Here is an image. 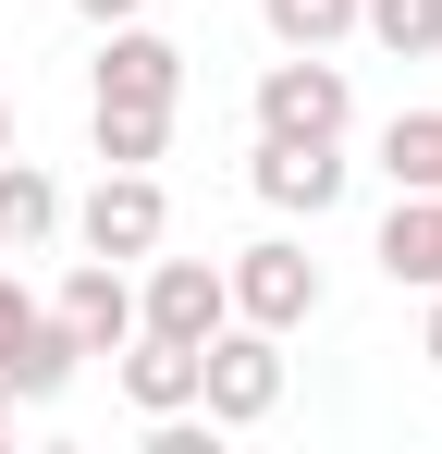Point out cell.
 <instances>
[{
	"label": "cell",
	"mask_w": 442,
	"mask_h": 454,
	"mask_svg": "<svg viewBox=\"0 0 442 454\" xmlns=\"http://www.w3.org/2000/svg\"><path fill=\"white\" fill-rule=\"evenodd\" d=\"M271 405H283V332L221 319L209 344H197V418H209V430H258Z\"/></svg>",
	"instance_id": "6da1fadb"
},
{
	"label": "cell",
	"mask_w": 442,
	"mask_h": 454,
	"mask_svg": "<svg viewBox=\"0 0 442 454\" xmlns=\"http://www.w3.org/2000/svg\"><path fill=\"white\" fill-rule=\"evenodd\" d=\"M62 222H74V246H86V258H123V270H136L147 246L172 233V197H160V172H111V160H99V184H86V197H62Z\"/></svg>",
	"instance_id": "7a4b0ae2"
},
{
	"label": "cell",
	"mask_w": 442,
	"mask_h": 454,
	"mask_svg": "<svg viewBox=\"0 0 442 454\" xmlns=\"http://www.w3.org/2000/svg\"><path fill=\"white\" fill-rule=\"evenodd\" d=\"M221 283H233V319H258V332H307V319H320V258H307L295 233L233 246V258H221Z\"/></svg>",
	"instance_id": "3957f363"
},
{
	"label": "cell",
	"mask_w": 442,
	"mask_h": 454,
	"mask_svg": "<svg viewBox=\"0 0 442 454\" xmlns=\"http://www.w3.org/2000/svg\"><path fill=\"white\" fill-rule=\"evenodd\" d=\"M344 123H357V86L332 50H283L258 74V136H344Z\"/></svg>",
	"instance_id": "277c9868"
},
{
	"label": "cell",
	"mask_w": 442,
	"mask_h": 454,
	"mask_svg": "<svg viewBox=\"0 0 442 454\" xmlns=\"http://www.w3.org/2000/svg\"><path fill=\"white\" fill-rule=\"evenodd\" d=\"M221 319H233V283H221V258H160V246H147V283H136V332L209 344Z\"/></svg>",
	"instance_id": "5b68a950"
},
{
	"label": "cell",
	"mask_w": 442,
	"mask_h": 454,
	"mask_svg": "<svg viewBox=\"0 0 442 454\" xmlns=\"http://www.w3.org/2000/svg\"><path fill=\"white\" fill-rule=\"evenodd\" d=\"M246 184H258L283 222H320V209H344V136H258Z\"/></svg>",
	"instance_id": "8992f818"
},
{
	"label": "cell",
	"mask_w": 442,
	"mask_h": 454,
	"mask_svg": "<svg viewBox=\"0 0 442 454\" xmlns=\"http://www.w3.org/2000/svg\"><path fill=\"white\" fill-rule=\"evenodd\" d=\"M50 319H62L86 356H111V344L136 332V270H123V258H74L62 295H50Z\"/></svg>",
	"instance_id": "52a82bcc"
},
{
	"label": "cell",
	"mask_w": 442,
	"mask_h": 454,
	"mask_svg": "<svg viewBox=\"0 0 442 454\" xmlns=\"http://www.w3.org/2000/svg\"><path fill=\"white\" fill-rule=\"evenodd\" d=\"M99 98H147V111H172L185 98V50L160 37V25H99Z\"/></svg>",
	"instance_id": "ba28073f"
},
{
	"label": "cell",
	"mask_w": 442,
	"mask_h": 454,
	"mask_svg": "<svg viewBox=\"0 0 442 454\" xmlns=\"http://www.w3.org/2000/svg\"><path fill=\"white\" fill-rule=\"evenodd\" d=\"M111 356H123V405H136V418L197 405V344H172V332H123Z\"/></svg>",
	"instance_id": "9c48e42d"
},
{
	"label": "cell",
	"mask_w": 442,
	"mask_h": 454,
	"mask_svg": "<svg viewBox=\"0 0 442 454\" xmlns=\"http://www.w3.org/2000/svg\"><path fill=\"white\" fill-rule=\"evenodd\" d=\"M381 270L418 283V295H442V197H393L381 209Z\"/></svg>",
	"instance_id": "30bf717a"
},
{
	"label": "cell",
	"mask_w": 442,
	"mask_h": 454,
	"mask_svg": "<svg viewBox=\"0 0 442 454\" xmlns=\"http://www.w3.org/2000/svg\"><path fill=\"white\" fill-rule=\"evenodd\" d=\"M50 233H62V184L37 160H0V258H37Z\"/></svg>",
	"instance_id": "8fae6325"
},
{
	"label": "cell",
	"mask_w": 442,
	"mask_h": 454,
	"mask_svg": "<svg viewBox=\"0 0 442 454\" xmlns=\"http://www.w3.org/2000/svg\"><path fill=\"white\" fill-rule=\"evenodd\" d=\"M86 148L111 160V172H147V160L172 148V111H147V98H86Z\"/></svg>",
	"instance_id": "7c38bea8"
},
{
	"label": "cell",
	"mask_w": 442,
	"mask_h": 454,
	"mask_svg": "<svg viewBox=\"0 0 442 454\" xmlns=\"http://www.w3.org/2000/svg\"><path fill=\"white\" fill-rule=\"evenodd\" d=\"M381 172H393V197H442V111H393L381 123Z\"/></svg>",
	"instance_id": "4fadbf2b"
},
{
	"label": "cell",
	"mask_w": 442,
	"mask_h": 454,
	"mask_svg": "<svg viewBox=\"0 0 442 454\" xmlns=\"http://www.w3.org/2000/svg\"><path fill=\"white\" fill-rule=\"evenodd\" d=\"M357 37H381L393 62H442V0H357Z\"/></svg>",
	"instance_id": "5bb4252c"
},
{
	"label": "cell",
	"mask_w": 442,
	"mask_h": 454,
	"mask_svg": "<svg viewBox=\"0 0 442 454\" xmlns=\"http://www.w3.org/2000/svg\"><path fill=\"white\" fill-rule=\"evenodd\" d=\"M271 50H344L357 37V0H258Z\"/></svg>",
	"instance_id": "9a60e30c"
},
{
	"label": "cell",
	"mask_w": 442,
	"mask_h": 454,
	"mask_svg": "<svg viewBox=\"0 0 442 454\" xmlns=\"http://www.w3.org/2000/svg\"><path fill=\"white\" fill-rule=\"evenodd\" d=\"M37 319H50V307L25 295V283H12V258H0V356H12V344H25V332H37Z\"/></svg>",
	"instance_id": "2e32d148"
},
{
	"label": "cell",
	"mask_w": 442,
	"mask_h": 454,
	"mask_svg": "<svg viewBox=\"0 0 442 454\" xmlns=\"http://www.w3.org/2000/svg\"><path fill=\"white\" fill-rule=\"evenodd\" d=\"M74 12H86V25H136L147 0H74Z\"/></svg>",
	"instance_id": "e0dca14e"
},
{
	"label": "cell",
	"mask_w": 442,
	"mask_h": 454,
	"mask_svg": "<svg viewBox=\"0 0 442 454\" xmlns=\"http://www.w3.org/2000/svg\"><path fill=\"white\" fill-rule=\"evenodd\" d=\"M418 356H430V369H442V295H430V319H418Z\"/></svg>",
	"instance_id": "ac0fdd59"
},
{
	"label": "cell",
	"mask_w": 442,
	"mask_h": 454,
	"mask_svg": "<svg viewBox=\"0 0 442 454\" xmlns=\"http://www.w3.org/2000/svg\"><path fill=\"white\" fill-rule=\"evenodd\" d=\"M0 160H12V98H0Z\"/></svg>",
	"instance_id": "d6986e66"
},
{
	"label": "cell",
	"mask_w": 442,
	"mask_h": 454,
	"mask_svg": "<svg viewBox=\"0 0 442 454\" xmlns=\"http://www.w3.org/2000/svg\"><path fill=\"white\" fill-rule=\"evenodd\" d=\"M0 442H12V393H0Z\"/></svg>",
	"instance_id": "ffe728a7"
}]
</instances>
